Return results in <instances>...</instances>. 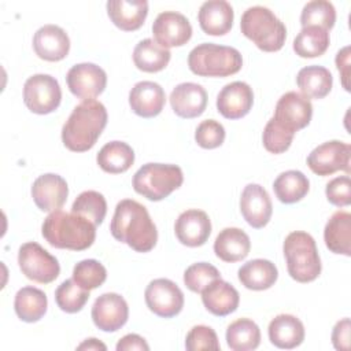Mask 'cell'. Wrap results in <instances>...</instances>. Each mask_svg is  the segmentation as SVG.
Segmentation results:
<instances>
[{
  "instance_id": "cell-1",
  "label": "cell",
  "mask_w": 351,
  "mask_h": 351,
  "mask_svg": "<svg viewBox=\"0 0 351 351\" xmlns=\"http://www.w3.org/2000/svg\"><path fill=\"white\" fill-rule=\"evenodd\" d=\"M110 230L115 240L137 252L151 251L158 241V230L148 210L133 199H123L115 206Z\"/></svg>"
},
{
  "instance_id": "cell-2",
  "label": "cell",
  "mask_w": 351,
  "mask_h": 351,
  "mask_svg": "<svg viewBox=\"0 0 351 351\" xmlns=\"http://www.w3.org/2000/svg\"><path fill=\"white\" fill-rule=\"evenodd\" d=\"M107 125V110L103 103L88 99L74 107L62 128V141L74 152L90 149Z\"/></svg>"
},
{
  "instance_id": "cell-3",
  "label": "cell",
  "mask_w": 351,
  "mask_h": 351,
  "mask_svg": "<svg viewBox=\"0 0 351 351\" xmlns=\"http://www.w3.org/2000/svg\"><path fill=\"white\" fill-rule=\"evenodd\" d=\"M41 233L55 248L84 251L93 244L96 226L80 214L55 210L44 219Z\"/></svg>"
},
{
  "instance_id": "cell-4",
  "label": "cell",
  "mask_w": 351,
  "mask_h": 351,
  "mask_svg": "<svg viewBox=\"0 0 351 351\" xmlns=\"http://www.w3.org/2000/svg\"><path fill=\"white\" fill-rule=\"evenodd\" d=\"M241 33L265 52L280 51L287 38L285 25L263 5L247 8L240 21Z\"/></svg>"
},
{
  "instance_id": "cell-5",
  "label": "cell",
  "mask_w": 351,
  "mask_h": 351,
  "mask_svg": "<svg viewBox=\"0 0 351 351\" xmlns=\"http://www.w3.org/2000/svg\"><path fill=\"white\" fill-rule=\"evenodd\" d=\"M188 66L200 77H228L240 71L243 58L233 47L203 43L189 52Z\"/></svg>"
},
{
  "instance_id": "cell-6",
  "label": "cell",
  "mask_w": 351,
  "mask_h": 351,
  "mask_svg": "<svg viewBox=\"0 0 351 351\" xmlns=\"http://www.w3.org/2000/svg\"><path fill=\"white\" fill-rule=\"evenodd\" d=\"M289 276L298 282L314 281L321 273V259L311 234L296 230L289 233L282 245Z\"/></svg>"
},
{
  "instance_id": "cell-7",
  "label": "cell",
  "mask_w": 351,
  "mask_h": 351,
  "mask_svg": "<svg viewBox=\"0 0 351 351\" xmlns=\"http://www.w3.org/2000/svg\"><path fill=\"white\" fill-rule=\"evenodd\" d=\"M184 181L177 165L145 163L133 176V189L151 202H159L178 189Z\"/></svg>"
},
{
  "instance_id": "cell-8",
  "label": "cell",
  "mask_w": 351,
  "mask_h": 351,
  "mask_svg": "<svg viewBox=\"0 0 351 351\" xmlns=\"http://www.w3.org/2000/svg\"><path fill=\"white\" fill-rule=\"evenodd\" d=\"M18 263L22 273L29 280L40 284L52 282L60 273L58 259L34 241L21 245L18 252Z\"/></svg>"
},
{
  "instance_id": "cell-9",
  "label": "cell",
  "mask_w": 351,
  "mask_h": 351,
  "mask_svg": "<svg viewBox=\"0 0 351 351\" xmlns=\"http://www.w3.org/2000/svg\"><path fill=\"white\" fill-rule=\"evenodd\" d=\"M62 100V89L58 80L49 74H34L23 85V101L34 114L55 111Z\"/></svg>"
},
{
  "instance_id": "cell-10",
  "label": "cell",
  "mask_w": 351,
  "mask_h": 351,
  "mask_svg": "<svg viewBox=\"0 0 351 351\" xmlns=\"http://www.w3.org/2000/svg\"><path fill=\"white\" fill-rule=\"evenodd\" d=\"M351 147L339 140H330L315 147L307 156V166L318 176H332L343 170L350 173Z\"/></svg>"
},
{
  "instance_id": "cell-11",
  "label": "cell",
  "mask_w": 351,
  "mask_h": 351,
  "mask_svg": "<svg viewBox=\"0 0 351 351\" xmlns=\"http://www.w3.org/2000/svg\"><path fill=\"white\" fill-rule=\"evenodd\" d=\"M311 117L313 106L310 99L299 92L291 90L278 99L271 118L282 129L295 134L310 123Z\"/></svg>"
},
{
  "instance_id": "cell-12",
  "label": "cell",
  "mask_w": 351,
  "mask_h": 351,
  "mask_svg": "<svg viewBox=\"0 0 351 351\" xmlns=\"http://www.w3.org/2000/svg\"><path fill=\"white\" fill-rule=\"evenodd\" d=\"M147 307L162 318H171L184 307V293L180 287L169 278L152 280L144 292Z\"/></svg>"
},
{
  "instance_id": "cell-13",
  "label": "cell",
  "mask_w": 351,
  "mask_h": 351,
  "mask_svg": "<svg viewBox=\"0 0 351 351\" xmlns=\"http://www.w3.org/2000/svg\"><path fill=\"white\" fill-rule=\"evenodd\" d=\"M66 81L74 96L88 100L103 93L107 85V74L95 63H78L69 70Z\"/></svg>"
},
{
  "instance_id": "cell-14",
  "label": "cell",
  "mask_w": 351,
  "mask_h": 351,
  "mask_svg": "<svg viewBox=\"0 0 351 351\" xmlns=\"http://www.w3.org/2000/svg\"><path fill=\"white\" fill-rule=\"evenodd\" d=\"M155 41L165 47H181L192 37V26L188 18L176 11L160 12L152 25Z\"/></svg>"
},
{
  "instance_id": "cell-15",
  "label": "cell",
  "mask_w": 351,
  "mask_h": 351,
  "mask_svg": "<svg viewBox=\"0 0 351 351\" xmlns=\"http://www.w3.org/2000/svg\"><path fill=\"white\" fill-rule=\"evenodd\" d=\"M93 324L103 332H115L121 329L129 317L126 300L114 292L100 295L92 306Z\"/></svg>"
},
{
  "instance_id": "cell-16",
  "label": "cell",
  "mask_w": 351,
  "mask_h": 351,
  "mask_svg": "<svg viewBox=\"0 0 351 351\" xmlns=\"http://www.w3.org/2000/svg\"><path fill=\"white\" fill-rule=\"evenodd\" d=\"M254 104L252 88L243 81L226 84L217 96L218 112L228 119L245 117Z\"/></svg>"
},
{
  "instance_id": "cell-17",
  "label": "cell",
  "mask_w": 351,
  "mask_h": 351,
  "mask_svg": "<svg viewBox=\"0 0 351 351\" xmlns=\"http://www.w3.org/2000/svg\"><path fill=\"white\" fill-rule=\"evenodd\" d=\"M240 210L250 226L255 229L266 226L273 213L271 200L266 189L259 184L244 186L240 197Z\"/></svg>"
},
{
  "instance_id": "cell-18",
  "label": "cell",
  "mask_w": 351,
  "mask_h": 351,
  "mask_svg": "<svg viewBox=\"0 0 351 351\" xmlns=\"http://www.w3.org/2000/svg\"><path fill=\"white\" fill-rule=\"evenodd\" d=\"M67 195V182L59 174H43L37 177L32 185V197L41 211L59 210L66 203Z\"/></svg>"
},
{
  "instance_id": "cell-19",
  "label": "cell",
  "mask_w": 351,
  "mask_h": 351,
  "mask_svg": "<svg viewBox=\"0 0 351 351\" xmlns=\"http://www.w3.org/2000/svg\"><path fill=\"white\" fill-rule=\"evenodd\" d=\"M174 232L181 244L186 247H200L210 237L211 221L204 211L191 208L178 215Z\"/></svg>"
},
{
  "instance_id": "cell-20",
  "label": "cell",
  "mask_w": 351,
  "mask_h": 351,
  "mask_svg": "<svg viewBox=\"0 0 351 351\" xmlns=\"http://www.w3.org/2000/svg\"><path fill=\"white\" fill-rule=\"evenodd\" d=\"M33 48L38 58L48 62H58L67 56L70 38L60 26L44 25L34 33Z\"/></svg>"
},
{
  "instance_id": "cell-21",
  "label": "cell",
  "mask_w": 351,
  "mask_h": 351,
  "mask_svg": "<svg viewBox=\"0 0 351 351\" xmlns=\"http://www.w3.org/2000/svg\"><path fill=\"white\" fill-rule=\"evenodd\" d=\"M169 99L173 111L186 119L202 115L207 107V92L202 85L195 82L178 84L171 90Z\"/></svg>"
},
{
  "instance_id": "cell-22",
  "label": "cell",
  "mask_w": 351,
  "mask_h": 351,
  "mask_svg": "<svg viewBox=\"0 0 351 351\" xmlns=\"http://www.w3.org/2000/svg\"><path fill=\"white\" fill-rule=\"evenodd\" d=\"M166 103L163 88L154 81H140L129 92L133 112L143 118H152L162 112Z\"/></svg>"
},
{
  "instance_id": "cell-23",
  "label": "cell",
  "mask_w": 351,
  "mask_h": 351,
  "mask_svg": "<svg viewBox=\"0 0 351 351\" xmlns=\"http://www.w3.org/2000/svg\"><path fill=\"white\" fill-rule=\"evenodd\" d=\"M106 7L111 22L125 32L140 29L148 14L145 0H108Z\"/></svg>"
},
{
  "instance_id": "cell-24",
  "label": "cell",
  "mask_w": 351,
  "mask_h": 351,
  "mask_svg": "<svg viewBox=\"0 0 351 351\" xmlns=\"http://www.w3.org/2000/svg\"><path fill=\"white\" fill-rule=\"evenodd\" d=\"M233 8L225 0H208L200 5L197 19L202 30L210 36H223L233 25Z\"/></svg>"
},
{
  "instance_id": "cell-25",
  "label": "cell",
  "mask_w": 351,
  "mask_h": 351,
  "mask_svg": "<svg viewBox=\"0 0 351 351\" xmlns=\"http://www.w3.org/2000/svg\"><path fill=\"white\" fill-rule=\"evenodd\" d=\"M202 302L204 307L217 317H225L239 307L240 295L229 282L218 278L202 291Z\"/></svg>"
},
{
  "instance_id": "cell-26",
  "label": "cell",
  "mask_w": 351,
  "mask_h": 351,
  "mask_svg": "<svg viewBox=\"0 0 351 351\" xmlns=\"http://www.w3.org/2000/svg\"><path fill=\"white\" fill-rule=\"evenodd\" d=\"M267 333L271 344L284 350H292L304 340V326L302 321L292 314L274 317L269 324Z\"/></svg>"
},
{
  "instance_id": "cell-27",
  "label": "cell",
  "mask_w": 351,
  "mask_h": 351,
  "mask_svg": "<svg viewBox=\"0 0 351 351\" xmlns=\"http://www.w3.org/2000/svg\"><path fill=\"white\" fill-rule=\"evenodd\" d=\"M250 237L239 228L222 229L214 241V252L223 262H239L250 254Z\"/></svg>"
},
{
  "instance_id": "cell-28",
  "label": "cell",
  "mask_w": 351,
  "mask_h": 351,
  "mask_svg": "<svg viewBox=\"0 0 351 351\" xmlns=\"http://www.w3.org/2000/svg\"><path fill=\"white\" fill-rule=\"evenodd\" d=\"M324 240L329 251L351 255V214L348 211H336L325 225Z\"/></svg>"
},
{
  "instance_id": "cell-29",
  "label": "cell",
  "mask_w": 351,
  "mask_h": 351,
  "mask_svg": "<svg viewBox=\"0 0 351 351\" xmlns=\"http://www.w3.org/2000/svg\"><path fill=\"white\" fill-rule=\"evenodd\" d=\"M239 281L252 291L269 289L278 277L276 265L267 259H252L245 262L237 271Z\"/></svg>"
},
{
  "instance_id": "cell-30",
  "label": "cell",
  "mask_w": 351,
  "mask_h": 351,
  "mask_svg": "<svg viewBox=\"0 0 351 351\" xmlns=\"http://www.w3.org/2000/svg\"><path fill=\"white\" fill-rule=\"evenodd\" d=\"M296 84L306 97L322 99L330 92L333 77L326 67L311 64L299 70Z\"/></svg>"
},
{
  "instance_id": "cell-31",
  "label": "cell",
  "mask_w": 351,
  "mask_h": 351,
  "mask_svg": "<svg viewBox=\"0 0 351 351\" xmlns=\"http://www.w3.org/2000/svg\"><path fill=\"white\" fill-rule=\"evenodd\" d=\"M170 58V51L159 45L154 38L141 40L133 49V62L136 67L145 73L163 70L169 64Z\"/></svg>"
},
{
  "instance_id": "cell-32",
  "label": "cell",
  "mask_w": 351,
  "mask_h": 351,
  "mask_svg": "<svg viewBox=\"0 0 351 351\" xmlns=\"http://www.w3.org/2000/svg\"><path fill=\"white\" fill-rule=\"evenodd\" d=\"M99 167L111 174L125 173L134 162L133 148L123 141H110L101 147L96 156Z\"/></svg>"
},
{
  "instance_id": "cell-33",
  "label": "cell",
  "mask_w": 351,
  "mask_h": 351,
  "mask_svg": "<svg viewBox=\"0 0 351 351\" xmlns=\"http://www.w3.org/2000/svg\"><path fill=\"white\" fill-rule=\"evenodd\" d=\"M48 300L44 291L34 287L21 288L14 300V308L19 319L25 322H37L47 313Z\"/></svg>"
},
{
  "instance_id": "cell-34",
  "label": "cell",
  "mask_w": 351,
  "mask_h": 351,
  "mask_svg": "<svg viewBox=\"0 0 351 351\" xmlns=\"http://www.w3.org/2000/svg\"><path fill=\"white\" fill-rule=\"evenodd\" d=\"M273 189L281 203L292 204L302 200L307 195L310 182L302 171L287 170L274 180Z\"/></svg>"
},
{
  "instance_id": "cell-35",
  "label": "cell",
  "mask_w": 351,
  "mask_h": 351,
  "mask_svg": "<svg viewBox=\"0 0 351 351\" xmlns=\"http://www.w3.org/2000/svg\"><path fill=\"white\" fill-rule=\"evenodd\" d=\"M226 343L233 351H251L261 343L259 326L248 318L233 321L226 329Z\"/></svg>"
},
{
  "instance_id": "cell-36",
  "label": "cell",
  "mask_w": 351,
  "mask_h": 351,
  "mask_svg": "<svg viewBox=\"0 0 351 351\" xmlns=\"http://www.w3.org/2000/svg\"><path fill=\"white\" fill-rule=\"evenodd\" d=\"M329 47L328 30L318 26L302 27L293 40V51L300 58H317L325 53Z\"/></svg>"
},
{
  "instance_id": "cell-37",
  "label": "cell",
  "mask_w": 351,
  "mask_h": 351,
  "mask_svg": "<svg viewBox=\"0 0 351 351\" xmlns=\"http://www.w3.org/2000/svg\"><path fill=\"white\" fill-rule=\"evenodd\" d=\"M71 211L85 217L97 226L106 217L107 202L101 193L96 191H85L77 196L71 206Z\"/></svg>"
},
{
  "instance_id": "cell-38",
  "label": "cell",
  "mask_w": 351,
  "mask_h": 351,
  "mask_svg": "<svg viewBox=\"0 0 351 351\" xmlns=\"http://www.w3.org/2000/svg\"><path fill=\"white\" fill-rule=\"evenodd\" d=\"M336 22V10L330 1L326 0H313L308 1L300 14V25L318 26L325 30L333 27Z\"/></svg>"
},
{
  "instance_id": "cell-39",
  "label": "cell",
  "mask_w": 351,
  "mask_h": 351,
  "mask_svg": "<svg viewBox=\"0 0 351 351\" xmlns=\"http://www.w3.org/2000/svg\"><path fill=\"white\" fill-rule=\"evenodd\" d=\"M89 299V291L81 288L73 278L64 280L55 291V302L62 311L77 313Z\"/></svg>"
},
{
  "instance_id": "cell-40",
  "label": "cell",
  "mask_w": 351,
  "mask_h": 351,
  "mask_svg": "<svg viewBox=\"0 0 351 351\" xmlns=\"http://www.w3.org/2000/svg\"><path fill=\"white\" fill-rule=\"evenodd\" d=\"M107 278L106 267L96 259H84L73 269V280L84 289L99 288Z\"/></svg>"
},
{
  "instance_id": "cell-41",
  "label": "cell",
  "mask_w": 351,
  "mask_h": 351,
  "mask_svg": "<svg viewBox=\"0 0 351 351\" xmlns=\"http://www.w3.org/2000/svg\"><path fill=\"white\" fill-rule=\"evenodd\" d=\"M218 278H221L218 269L207 262L193 263L184 273V282L186 288L196 293H202L208 284Z\"/></svg>"
},
{
  "instance_id": "cell-42",
  "label": "cell",
  "mask_w": 351,
  "mask_h": 351,
  "mask_svg": "<svg viewBox=\"0 0 351 351\" xmlns=\"http://www.w3.org/2000/svg\"><path fill=\"white\" fill-rule=\"evenodd\" d=\"M293 133L282 129L280 125L276 123L273 118H270L263 129L262 140L265 148L271 154H282L285 152L293 140Z\"/></svg>"
},
{
  "instance_id": "cell-43",
  "label": "cell",
  "mask_w": 351,
  "mask_h": 351,
  "mask_svg": "<svg viewBox=\"0 0 351 351\" xmlns=\"http://www.w3.org/2000/svg\"><path fill=\"white\" fill-rule=\"evenodd\" d=\"M197 145L206 149H213L222 145L225 140V129L222 123L215 119H206L200 122L195 132Z\"/></svg>"
},
{
  "instance_id": "cell-44",
  "label": "cell",
  "mask_w": 351,
  "mask_h": 351,
  "mask_svg": "<svg viewBox=\"0 0 351 351\" xmlns=\"http://www.w3.org/2000/svg\"><path fill=\"white\" fill-rule=\"evenodd\" d=\"M185 348L188 351L219 350L221 346H219L217 333L213 328L206 325H196L186 335Z\"/></svg>"
},
{
  "instance_id": "cell-45",
  "label": "cell",
  "mask_w": 351,
  "mask_h": 351,
  "mask_svg": "<svg viewBox=\"0 0 351 351\" xmlns=\"http://www.w3.org/2000/svg\"><path fill=\"white\" fill-rule=\"evenodd\" d=\"M325 193L328 200L337 206L344 207L351 203V182L348 176H340L333 180H330L326 184Z\"/></svg>"
},
{
  "instance_id": "cell-46",
  "label": "cell",
  "mask_w": 351,
  "mask_h": 351,
  "mask_svg": "<svg viewBox=\"0 0 351 351\" xmlns=\"http://www.w3.org/2000/svg\"><path fill=\"white\" fill-rule=\"evenodd\" d=\"M332 343L333 347L340 351H347L350 348V318H343L335 325Z\"/></svg>"
},
{
  "instance_id": "cell-47",
  "label": "cell",
  "mask_w": 351,
  "mask_h": 351,
  "mask_svg": "<svg viewBox=\"0 0 351 351\" xmlns=\"http://www.w3.org/2000/svg\"><path fill=\"white\" fill-rule=\"evenodd\" d=\"M336 66L341 74V84L346 90H350V47L341 48L336 55Z\"/></svg>"
},
{
  "instance_id": "cell-48",
  "label": "cell",
  "mask_w": 351,
  "mask_h": 351,
  "mask_svg": "<svg viewBox=\"0 0 351 351\" xmlns=\"http://www.w3.org/2000/svg\"><path fill=\"white\" fill-rule=\"evenodd\" d=\"M130 350H144V351H148L149 350V346L147 344V341L136 335V333H129L126 336H123L118 344H117V351H130Z\"/></svg>"
},
{
  "instance_id": "cell-49",
  "label": "cell",
  "mask_w": 351,
  "mask_h": 351,
  "mask_svg": "<svg viewBox=\"0 0 351 351\" xmlns=\"http://www.w3.org/2000/svg\"><path fill=\"white\" fill-rule=\"evenodd\" d=\"M77 350H107V347H106V344H103L101 341H99L97 339H95V337H90V339H86L85 341H82L78 347H77Z\"/></svg>"
}]
</instances>
